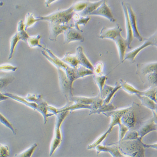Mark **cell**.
Wrapping results in <instances>:
<instances>
[{"instance_id": "cell-1", "label": "cell", "mask_w": 157, "mask_h": 157, "mask_svg": "<svg viewBox=\"0 0 157 157\" xmlns=\"http://www.w3.org/2000/svg\"><path fill=\"white\" fill-rule=\"evenodd\" d=\"M136 73L143 83L157 86V62L137 64Z\"/></svg>"}, {"instance_id": "cell-2", "label": "cell", "mask_w": 157, "mask_h": 157, "mask_svg": "<svg viewBox=\"0 0 157 157\" xmlns=\"http://www.w3.org/2000/svg\"><path fill=\"white\" fill-rule=\"evenodd\" d=\"M122 155L131 157L145 156V147L142 140L138 138L133 140H122L118 143Z\"/></svg>"}, {"instance_id": "cell-3", "label": "cell", "mask_w": 157, "mask_h": 157, "mask_svg": "<svg viewBox=\"0 0 157 157\" xmlns=\"http://www.w3.org/2000/svg\"><path fill=\"white\" fill-rule=\"evenodd\" d=\"M140 106L136 103L129 107V110L121 118V123L129 130H137L141 124L140 123Z\"/></svg>"}, {"instance_id": "cell-4", "label": "cell", "mask_w": 157, "mask_h": 157, "mask_svg": "<svg viewBox=\"0 0 157 157\" xmlns=\"http://www.w3.org/2000/svg\"><path fill=\"white\" fill-rule=\"evenodd\" d=\"M74 12L72 6L67 10L58 11L48 16L38 18L40 20L47 21L50 23L67 25L73 18Z\"/></svg>"}, {"instance_id": "cell-5", "label": "cell", "mask_w": 157, "mask_h": 157, "mask_svg": "<svg viewBox=\"0 0 157 157\" xmlns=\"http://www.w3.org/2000/svg\"><path fill=\"white\" fill-rule=\"evenodd\" d=\"M144 40L145 41L140 46L137 47L136 49L126 54L124 61L128 60L132 62H133L137 55L143 49L150 46H155L157 48V31L150 37L145 38Z\"/></svg>"}, {"instance_id": "cell-6", "label": "cell", "mask_w": 157, "mask_h": 157, "mask_svg": "<svg viewBox=\"0 0 157 157\" xmlns=\"http://www.w3.org/2000/svg\"><path fill=\"white\" fill-rule=\"evenodd\" d=\"M129 107L126 108L120 109L115 110L111 112H105L103 113L104 115L107 117H110L111 119L109 128L108 131L110 133L114 126L120 125L121 123V118L124 114L129 110Z\"/></svg>"}, {"instance_id": "cell-7", "label": "cell", "mask_w": 157, "mask_h": 157, "mask_svg": "<svg viewBox=\"0 0 157 157\" xmlns=\"http://www.w3.org/2000/svg\"><path fill=\"white\" fill-rule=\"evenodd\" d=\"M122 31L120 25L117 24L114 27L112 28L104 27L100 33L99 37L101 39H109L114 41L119 35H121Z\"/></svg>"}, {"instance_id": "cell-8", "label": "cell", "mask_w": 157, "mask_h": 157, "mask_svg": "<svg viewBox=\"0 0 157 157\" xmlns=\"http://www.w3.org/2000/svg\"><path fill=\"white\" fill-rule=\"evenodd\" d=\"M82 32L73 27V26L69 27L65 30L63 33L65 43H69L73 41L84 42V37L81 34Z\"/></svg>"}, {"instance_id": "cell-9", "label": "cell", "mask_w": 157, "mask_h": 157, "mask_svg": "<svg viewBox=\"0 0 157 157\" xmlns=\"http://www.w3.org/2000/svg\"><path fill=\"white\" fill-rule=\"evenodd\" d=\"M153 131H156V127L154 119L152 117L147 121L142 123L137 129L139 138L142 140L143 137Z\"/></svg>"}, {"instance_id": "cell-10", "label": "cell", "mask_w": 157, "mask_h": 157, "mask_svg": "<svg viewBox=\"0 0 157 157\" xmlns=\"http://www.w3.org/2000/svg\"><path fill=\"white\" fill-rule=\"evenodd\" d=\"M107 0L104 1L101 5L89 15L98 16L104 17L112 22L116 21V19L112 14L109 7L106 3Z\"/></svg>"}, {"instance_id": "cell-11", "label": "cell", "mask_w": 157, "mask_h": 157, "mask_svg": "<svg viewBox=\"0 0 157 157\" xmlns=\"http://www.w3.org/2000/svg\"><path fill=\"white\" fill-rule=\"evenodd\" d=\"M121 6L123 10L124 14L125 22V27L126 30V34H127V37L126 41L128 43V49L132 48L131 47V44L133 39V34L131 25L130 21H129V15L127 6L126 5V3L124 2H122L121 3Z\"/></svg>"}, {"instance_id": "cell-12", "label": "cell", "mask_w": 157, "mask_h": 157, "mask_svg": "<svg viewBox=\"0 0 157 157\" xmlns=\"http://www.w3.org/2000/svg\"><path fill=\"white\" fill-rule=\"evenodd\" d=\"M126 5L128 10L129 21L132 29L133 36L137 39L139 42H141L144 40V39L140 35L137 28L136 14L130 4L126 3Z\"/></svg>"}, {"instance_id": "cell-13", "label": "cell", "mask_w": 157, "mask_h": 157, "mask_svg": "<svg viewBox=\"0 0 157 157\" xmlns=\"http://www.w3.org/2000/svg\"><path fill=\"white\" fill-rule=\"evenodd\" d=\"M50 34L49 39L51 41H56L57 36L61 33H64L65 30L73 26L71 24H56L50 23Z\"/></svg>"}, {"instance_id": "cell-14", "label": "cell", "mask_w": 157, "mask_h": 157, "mask_svg": "<svg viewBox=\"0 0 157 157\" xmlns=\"http://www.w3.org/2000/svg\"><path fill=\"white\" fill-rule=\"evenodd\" d=\"M114 42L116 45L120 62L123 63L126 54V50L127 48H128V43L126 39L124 38L121 34L116 38Z\"/></svg>"}, {"instance_id": "cell-15", "label": "cell", "mask_w": 157, "mask_h": 157, "mask_svg": "<svg viewBox=\"0 0 157 157\" xmlns=\"http://www.w3.org/2000/svg\"><path fill=\"white\" fill-rule=\"evenodd\" d=\"M95 149L97 151V154H99L101 152H108L110 153L113 157H122L123 155L121 154L119 149L118 144H115L111 146H103L99 145L96 147Z\"/></svg>"}, {"instance_id": "cell-16", "label": "cell", "mask_w": 157, "mask_h": 157, "mask_svg": "<svg viewBox=\"0 0 157 157\" xmlns=\"http://www.w3.org/2000/svg\"><path fill=\"white\" fill-rule=\"evenodd\" d=\"M76 56L80 65L90 70L94 71V66L85 55L82 47L78 46L77 48Z\"/></svg>"}, {"instance_id": "cell-17", "label": "cell", "mask_w": 157, "mask_h": 157, "mask_svg": "<svg viewBox=\"0 0 157 157\" xmlns=\"http://www.w3.org/2000/svg\"><path fill=\"white\" fill-rule=\"evenodd\" d=\"M105 1L106 0H100L98 2H88V4L85 9L81 11V15L84 17L89 15L91 13L97 10Z\"/></svg>"}, {"instance_id": "cell-18", "label": "cell", "mask_w": 157, "mask_h": 157, "mask_svg": "<svg viewBox=\"0 0 157 157\" xmlns=\"http://www.w3.org/2000/svg\"><path fill=\"white\" fill-rule=\"evenodd\" d=\"M74 25L73 27H75L78 30L82 32V30L80 29L79 26L80 25H83L85 26L88 23V22L90 20V18L89 17H86V16H80L79 15L74 13L73 15V18Z\"/></svg>"}, {"instance_id": "cell-19", "label": "cell", "mask_w": 157, "mask_h": 157, "mask_svg": "<svg viewBox=\"0 0 157 157\" xmlns=\"http://www.w3.org/2000/svg\"><path fill=\"white\" fill-rule=\"evenodd\" d=\"M61 60L64 63L68 64L71 67L73 68H76L78 67V65L79 64L76 55H73L69 52L66 53V55Z\"/></svg>"}, {"instance_id": "cell-20", "label": "cell", "mask_w": 157, "mask_h": 157, "mask_svg": "<svg viewBox=\"0 0 157 157\" xmlns=\"http://www.w3.org/2000/svg\"><path fill=\"white\" fill-rule=\"evenodd\" d=\"M120 83L121 85V88L124 91L130 94H135L136 95L141 94L142 91L137 90L133 86L131 85L126 81L123 80H120Z\"/></svg>"}, {"instance_id": "cell-21", "label": "cell", "mask_w": 157, "mask_h": 157, "mask_svg": "<svg viewBox=\"0 0 157 157\" xmlns=\"http://www.w3.org/2000/svg\"><path fill=\"white\" fill-rule=\"evenodd\" d=\"M137 96L141 101L142 105L150 109L152 111H154L156 103L157 102L146 96H141L140 95H137Z\"/></svg>"}, {"instance_id": "cell-22", "label": "cell", "mask_w": 157, "mask_h": 157, "mask_svg": "<svg viewBox=\"0 0 157 157\" xmlns=\"http://www.w3.org/2000/svg\"><path fill=\"white\" fill-rule=\"evenodd\" d=\"M25 25L22 20H21L18 23L17 27V34L20 40L27 42V40L29 37L27 33L25 32Z\"/></svg>"}, {"instance_id": "cell-23", "label": "cell", "mask_w": 157, "mask_h": 157, "mask_svg": "<svg viewBox=\"0 0 157 157\" xmlns=\"http://www.w3.org/2000/svg\"><path fill=\"white\" fill-rule=\"evenodd\" d=\"M117 107L114 106L112 103L109 104H104L99 109L93 112L92 114H98L105 113V112H111L116 110Z\"/></svg>"}, {"instance_id": "cell-24", "label": "cell", "mask_w": 157, "mask_h": 157, "mask_svg": "<svg viewBox=\"0 0 157 157\" xmlns=\"http://www.w3.org/2000/svg\"><path fill=\"white\" fill-rule=\"evenodd\" d=\"M96 97L88 98L85 97H73L71 100L76 103H78L86 105H92Z\"/></svg>"}, {"instance_id": "cell-25", "label": "cell", "mask_w": 157, "mask_h": 157, "mask_svg": "<svg viewBox=\"0 0 157 157\" xmlns=\"http://www.w3.org/2000/svg\"><path fill=\"white\" fill-rule=\"evenodd\" d=\"M41 38V36L40 35L30 36L27 40L29 46L31 48L40 47V48H44L40 44V40Z\"/></svg>"}, {"instance_id": "cell-26", "label": "cell", "mask_w": 157, "mask_h": 157, "mask_svg": "<svg viewBox=\"0 0 157 157\" xmlns=\"http://www.w3.org/2000/svg\"><path fill=\"white\" fill-rule=\"evenodd\" d=\"M94 81L99 88L100 93L101 92L104 86L106 84L107 77L104 75H94Z\"/></svg>"}, {"instance_id": "cell-27", "label": "cell", "mask_w": 157, "mask_h": 157, "mask_svg": "<svg viewBox=\"0 0 157 157\" xmlns=\"http://www.w3.org/2000/svg\"><path fill=\"white\" fill-rule=\"evenodd\" d=\"M40 20L39 18H35L34 15L28 13L25 18V30H26L29 27H31L36 22Z\"/></svg>"}, {"instance_id": "cell-28", "label": "cell", "mask_w": 157, "mask_h": 157, "mask_svg": "<svg viewBox=\"0 0 157 157\" xmlns=\"http://www.w3.org/2000/svg\"><path fill=\"white\" fill-rule=\"evenodd\" d=\"M141 96H146L157 102L156 99L155 87L150 86L147 90L142 91Z\"/></svg>"}, {"instance_id": "cell-29", "label": "cell", "mask_w": 157, "mask_h": 157, "mask_svg": "<svg viewBox=\"0 0 157 157\" xmlns=\"http://www.w3.org/2000/svg\"><path fill=\"white\" fill-rule=\"evenodd\" d=\"M20 39L18 36V34L16 33L13 36H12L10 40V53L9 56V59H10L12 58L13 55L14 53V49L16 46L17 45V42L20 40Z\"/></svg>"}, {"instance_id": "cell-30", "label": "cell", "mask_w": 157, "mask_h": 157, "mask_svg": "<svg viewBox=\"0 0 157 157\" xmlns=\"http://www.w3.org/2000/svg\"><path fill=\"white\" fill-rule=\"evenodd\" d=\"M89 1H81L75 2L72 5L74 12H81L85 9Z\"/></svg>"}, {"instance_id": "cell-31", "label": "cell", "mask_w": 157, "mask_h": 157, "mask_svg": "<svg viewBox=\"0 0 157 157\" xmlns=\"http://www.w3.org/2000/svg\"><path fill=\"white\" fill-rule=\"evenodd\" d=\"M109 134V132L107 130L106 131V132L104 133L100 137H98L94 143L91 144V145H88V148H87L88 149H94L98 145H101V144L104 141V140L106 138V137H107Z\"/></svg>"}, {"instance_id": "cell-32", "label": "cell", "mask_w": 157, "mask_h": 157, "mask_svg": "<svg viewBox=\"0 0 157 157\" xmlns=\"http://www.w3.org/2000/svg\"><path fill=\"white\" fill-rule=\"evenodd\" d=\"M121 88V86L120 82L118 83V82H116L115 86H114V89H113V90H112V91L110 93V94L108 95L106 98L104 100V104H109V103H110L111 100H112V98L114 97V94H115L117 91L119 90H120Z\"/></svg>"}, {"instance_id": "cell-33", "label": "cell", "mask_w": 157, "mask_h": 157, "mask_svg": "<svg viewBox=\"0 0 157 157\" xmlns=\"http://www.w3.org/2000/svg\"><path fill=\"white\" fill-rule=\"evenodd\" d=\"M139 138V135L137 130H129L126 133L122 140H133Z\"/></svg>"}, {"instance_id": "cell-34", "label": "cell", "mask_w": 157, "mask_h": 157, "mask_svg": "<svg viewBox=\"0 0 157 157\" xmlns=\"http://www.w3.org/2000/svg\"><path fill=\"white\" fill-rule=\"evenodd\" d=\"M37 144H34L32 145L30 147L28 148V149L26 150L24 152H21L20 154L16 155L17 157H31L33 152H34L35 149L37 147Z\"/></svg>"}, {"instance_id": "cell-35", "label": "cell", "mask_w": 157, "mask_h": 157, "mask_svg": "<svg viewBox=\"0 0 157 157\" xmlns=\"http://www.w3.org/2000/svg\"><path fill=\"white\" fill-rule=\"evenodd\" d=\"M114 86L108 85L107 84H105L103 88V90L100 93V97L103 99H105L106 97H107L108 95L110 94V93L112 91V90L114 89Z\"/></svg>"}, {"instance_id": "cell-36", "label": "cell", "mask_w": 157, "mask_h": 157, "mask_svg": "<svg viewBox=\"0 0 157 157\" xmlns=\"http://www.w3.org/2000/svg\"><path fill=\"white\" fill-rule=\"evenodd\" d=\"M119 141L118 143H119L123 140L124 137L126 133L128 132L129 129L124 125L121 123L119 125Z\"/></svg>"}, {"instance_id": "cell-37", "label": "cell", "mask_w": 157, "mask_h": 157, "mask_svg": "<svg viewBox=\"0 0 157 157\" xmlns=\"http://www.w3.org/2000/svg\"><path fill=\"white\" fill-rule=\"evenodd\" d=\"M104 65L101 62H98L94 66V73L95 75H101Z\"/></svg>"}, {"instance_id": "cell-38", "label": "cell", "mask_w": 157, "mask_h": 157, "mask_svg": "<svg viewBox=\"0 0 157 157\" xmlns=\"http://www.w3.org/2000/svg\"><path fill=\"white\" fill-rule=\"evenodd\" d=\"M1 121L3 124L5 125L6 127H8V128H10V129L12 130L13 133L15 135V131L14 128H13V127L12 124L9 122V121L5 117L2 115V114H1Z\"/></svg>"}, {"instance_id": "cell-39", "label": "cell", "mask_w": 157, "mask_h": 157, "mask_svg": "<svg viewBox=\"0 0 157 157\" xmlns=\"http://www.w3.org/2000/svg\"><path fill=\"white\" fill-rule=\"evenodd\" d=\"M0 156L1 157H7L9 156L10 152H9V147L7 145H1V148H0Z\"/></svg>"}, {"instance_id": "cell-40", "label": "cell", "mask_w": 157, "mask_h": 157, "mask_svg": "<svg viewBox=\"0 0 157 157\" xmlns=\"http://www.w3.org/2000/svg\"><path fill=\"white\" fill-rule=\"evenodd\" d=\"M17 70V67L10 65H1V70L5 71H15Z\"/></svg>"}, {"instance_id": "cell-41", "label": "cell", "mask_w": 157, "mask_h": 157, "mask_svg": "<svg viewBox=\"0 0 157 157\" xmlns=\"http://www.w3.org/2000/svg\"><path fill=\"white\" fill-rule=\"evenodd\" d=\"M13 78H1V88L2 89L3 87L9 84L13 81Z\"/></svg>"}, {"instance_id": "cell-42", "label": "cell", "mask_w": 157, "mask_h": 157, "mask_svg": "<svg viewBox=\"0 0 157 157\" xmlns=\"http://www.w3.org/2000/svg\"><path fill=\"white\" fill-rule=\"evenodd\" d=\"M143 145L145 148H152L153 149L157 150V143L150 144V145H147V144L143 143Z\"/></svg>"}, {"instance_id": "cell-43", "label": "cell", "mask_w": 157, "mask_h": 157, "mask_svg": "<svg viewBox=\"0 0 157 157\" xmlns=\"http://www.w3.org/2000/svg\"><path fill=\"white\" fill-rule=\"evenodd\" d=\"M56 1H57V0H45V4L46 6V7H49L52 3H53V2Z\"/></svg>"}, {"instance_id": "cell-44", "label": "cell", "mask_w": 157, "mask_h": 157, "mask_svg": "<svg viewBox=\"0 0 157 157\" xmlns=\"http://www.w3.org/2000/svg\"><path fill=\"white\" fill-rule=\"evenodd\" d=\"M8 98H9V97H7V96H6V95L3 94H2V93H1V101L8 99Z\"/></svg>"}, {"instance_id": "cell-45", "label": "cell", "mask_w": 157, "mask_h": 157, "mask_svg": "<svg viewBox=\"0 0 157 157\" xmlns=\"http://www.w3.org/2000/svg\"><path fill=\"white\" fill-rule=\"evenodd\" d=\"M152 112H155V113L157 115V103H156L155 106L154 111H152Z\"/></svg>"}, {"instance_id": "cell-46", "label": "cell", "mask_w": 157, "mask_h": 157, "mask_svg": "<svg viewBox=\"0 0 157 157\" xmlns=\"http://www.w3.org/2000/svg\"><path fill=\"white\" fill-rule=\"evenodd\" d=\"M155 90H156V99L157 102V86H155Z\"/></svg>"}, {"instance_id": "cell-47", "label": "cell", "mask_w": 157, "mask_h": 157, "mask_svg": "<svg viewBox=\"0 0 157 157\" xmlns=\"http://www.w3.org/2000/svg\"><path fill=\"white\" fill-rule=\"evenodd\" d=\"M155 113V112H154ZM156 118L157 119V115H156Z\"/></svg>"}]
</instances>
